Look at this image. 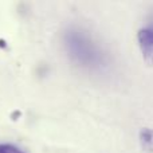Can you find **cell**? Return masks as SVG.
<instances>
[{"label": "cell", "instance_id": "cell-1", "mask_svg": "<svg viewBox=\"0 0 153 153\" xmlns=\"http://www.w3.org/2000/svg\"><path fill=\"white\" fill-rule=\"evenodd\" d=\"M62 47L69 61L83 71L103 73L110 65V56L102 43L79 24H70L63 30Z\"/></svg>", "mask_w": 153, "mask_h": 153}, {"label": "cell", "instance_id": "cell-2", "mask_svg": "<svg viewBox=\"0 0 153 153\" xmlns=\"http://www.w3.org/2000/svg\"><path fill=\"white\" fill-rule=\"evenodd\" d=\"M137 42L145 63L148 66H153V23L146 24L138 30Z\"/></svg>", "mask_w": 153, "mask_h": 153}, {"label": "cell", "instance_id": "cell-3", "mask_svg": "<svg viewBox=\"0 0 153 153\" xmlns=\"http://www.w3.org/2000/svg\"><path fill=\"white\" fill-rule=\"evenodd\" d=\"M140 145L144 152L153 153V129L152 128H143L138 133Z\"/></svg>", "mask_w": 153, "mask_h": 153}, {"label": "cell", "instance_id": "cell-4", "mask_svg": "<svg viewBox=\"0 0 153 153\" xmlns=\"http://www.w3.org/2000/svg\"><path fill=\"white\" fill-rule=\"evenodd\" d=\"M0 153H27V151L13 143H0Z\"/></svg>", "mask_w": 153, "mask_h": 153}]
</instances>
